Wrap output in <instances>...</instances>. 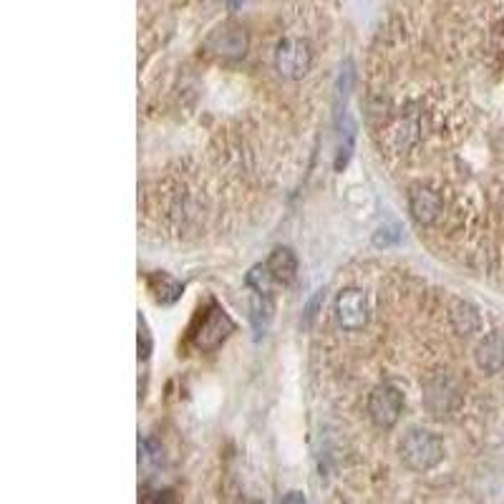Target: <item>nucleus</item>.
Returning a JSON list of instances; mask_svg holds the SVG:
<instances>
[{
  "label": "nucleus",
  "mask_w": 504,
  "mask_h": 504,
  "mask_svg": "<svg viewBox=\"0 0 504 504\" xmlns=\"http://www.w3.org/2000/svg\"><path fill=\"white\" fill-rule=\"evenodd\" d=\"M466 96L451 104L456 126L449 192L439 230H447L472 265L504 280V8L487 18L466 64Z\"/></svg>",
  "instance_id": "nucleus-1"
},
{
  "label": "nucleus",
  "mask_w": 504,
  "mask_h": 504,
  "mask_svg": "<svg viewBox=\"0 0 504 504\" xmlns=\"http://www.w3.org/2000/svg\"><path fill=\"white\" fill-rule=\"evenodd\" d=\"M421 406L431 419L459 421L469 409L465 378L451 369H437L421 378Z\"/></svg>",
  "instance_id": "nucleus-2"
},
{
  "label": "nucleus",
  "mask_w": 504,
  "mask_h": 504,
  "mask_svg": "<svg viewBox=\"0 0 504 504\" xmlns=\"http://www.w3.org/2000/svg\"><path fill=\"white\" fill-rule=\"evenodd\" d=\"M447 459V441L431 429H409L398 441V462L412 474H431Z\"/></svg>",
  "instance_id": "nucleus-3"
},
{
  "label": "nucleus",
  "mask_w": 504,
  "mask_h": 504,
  "mask_svg": "<svg viewBox=\"0 0 504 504\" xmlns=\"http://www.w3.org/2000/svg\"><path fill=\"white\" fill-rule=\"evenodd\" d=\"M404 409H406V394L391 378L376 384L366 394V416H369L373 429H378V431L396 429L401 416H404Z\"/></svg>",
  "instance_id": "nucleus-4"
},
{
  "label": "nucleus",
  "mask_w": 504,
  "mask_h": 504,
  "mask_svg": "<svg viewBox=\"0 0 504 504\" xmlns=\"http://www.w3.org/2000/svg\"><path fill=\"white\" fill-rule=\"evenodd\" d=\"M273 66L282 81H303L316 68V48L303 36H282L273 51Z\"/></svg>",
  "instance_id": "nucleus-5"
},
{
  "label": "nucleus",
  "mask_w": 504,
  "mask_h": 504,
  "mask_svg": "<svg viewBox=\"0 0 504 504\" xmlns=\"http://www.w3.org/2000/svg\"><path fill=\"white\" fill-rule=\"evenodd\" d=\"M333 313H335V326L345 333H359L369 326V318H371V308H369V295L366 291H361L356 285L351 288H343L335 298V306H333Z\"/></svg>",
  "instance_id": "nucleus-6"
},
{
  "label": "nucleus",
  "mask_w": 504,
  "mask_h": 504,
  "mask_svg": "<svg viewBox=\"0 0 504 504\" xmlns=\"http://www.w3.org/2000/svg\"><path fill=\"white\" fill-rule=\"evenodd\" d=\"M202 51L217 56L222 61H239L250 51V33L238 23L217 26L202 40Z\"/></svg>",
  "instance_id": "nucleus-7"
},
{
  "label": "nucleus",
  "mask_w": 504,
  "mask_h": 504,
  "mask_svg": "<svg viewBox=\"0 0 504 504\" xmlns=\"http://www.w3.org/2000/svg\"><path fill=\"white\" fill-rule=\"evenodd\" d=\"M406 204L412 213L413 222L421 230H434L444 214V197L434 187L412 185L406 189Z\"/></svg>",
  "instance_id": "nucleus-8"
},
{
  "label": "nucleus",
  "mask_w": 504,
  "mask_h": 504,
  "mask_svg": "<svg viewBox=\"0 0 504 504\" xmlns=\"http://www.w3.org/2000/svg\"><path fill=\"white\" fill-rule=\"evenodd\" d=\"M235 331V323L230 320L222 308H213L204 318H202V326H199L197 335H195V343L202 351H214L217 345L225 341L230 333Z\"/></svg>",
  "instance_id": "nucleus-9"
},
{
  "label": "nucleus",
  "mask_w": 504,
  "mask_h": 504,
  "mask_svg": "<svg viewBox=\"0 0 504 504\" xmlns=\"http://www.w3.org/2000/svg\"><path fill=\"white\" fill-rule=\"evenodd\" d=\"M447 318H449L451 328L465 338H477L484 331V320H482L479 308L472 306L465 298H451L449 308H447Z\"/></svg>",
  "instance_id": "nucleus-10"
},
{
  "label": "nucleus",
  "mask_w": 504,
  "mask_h": 504,
  "mask_svg": "<svg viewBox=\"0 0 504 504\" xmlns=\"http://www.w3.org/2000/svg\"><path fill=\"white\" fill-rule=\"evenodd\" d=\"M474 361L484 373L490 376H502L504 373V335L491 331L484 333L474 345Z\"/></svg>",
  "instance_id": "nucleus-11"
},
{
  "label": "nucleus",
  "mask_w": 504,
  "mask_h": 504,
  "mask_svg": "<svg viewBox=\"0 0 504 504\" xmlns=\"http://www.w3.org/2000/svg\"><path fill=\"white\" fill-rule=\"evenodd\" d=\"M265 267H267V273L273 275L275 282L288 285V282L295 280V273H298V260H295V255H292L288 248H278V250L267 257Z\"/></svg>",
  "instance_id": "nucleus-12"
},
{
  "label": "nucleus",
  "mask_w": 504,
  "mask_h": 504,
  "mask_svg": "<svg viewBox=\"0 0 504 504\" xmlns=\"http://www.w3.org/2000/svg\"><path fill=\"white\" fill-rule=\"evenodd\" d=\"M149 291L154 292V298L164 303V306H169L174 300H179V295H182V285L177 282L174 278L169 275H164V273H157V275H152L149 278Z\"/></svg>",
  "instance_id": "nucleus-13"
},
{
  "label": "nucleus",
  "mask_w": 504,
  "mask_h": 504,
  "mask_svg": "<svg viewBox=\"0 0 504 504\" xmlns=\"http://www.w3.org/2000/svg\"><path fill=\"white\" fill-rule=\"evenodd\" d=\"M270 318H273V303H270V295H263V292H255L252 298V326H255V333L263 335L270 326Z\"/></svg>",
  "instance_id": "nucleus-14"
},
{
  "label": "nucleus",
  "mask_w": 504,
  "mask_h": 504,
  "mask_svg": "<svg viewBox=\"0 0 504 504\" xmlns=\"http://www.w3.org/2000/svg\"><path fill=\"white\" fill-rule=\"evenodd\" d=\"M285 502H303V497H298V491H292V497H285Z\"/></svg>",
  "instance_id": "nucleus-15"
}]
</instances>
